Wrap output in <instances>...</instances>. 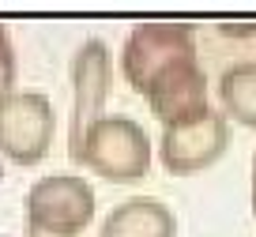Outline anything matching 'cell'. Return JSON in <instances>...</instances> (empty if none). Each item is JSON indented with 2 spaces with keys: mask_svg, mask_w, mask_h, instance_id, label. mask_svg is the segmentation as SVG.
I'll list each match as a JSON object with an SVG mask.
<instances>
[{
  "mask_svg": "<svg viewBox=\"0 0 256 237\" xmlns=\"http://www.w3.org/2000/svg\"><path fill=\"white\" fill-rule=\"evenodd\" d=\"M68 154L76 166L90 170L110 184H140L154 166L151 132L124 113H106L94 124H87V132Z\"/></svg>",
  "mask_w": 256,
  "mask_h": 237,
  "instance_id": "1",
  "label": "cell"
},
{
  "mask_svg": "<svg viewBox=\"0 0 256 237\" xmlns=\"http://www.w3.org/2000/svg\"><path fill=\"white\" fill-rule=\"evenodd\" d=\"M200 60L196 53V26L184 19H144L128 30L117 68L136 94H147L158 76L177 64Z\"/></svg>",
  "mask_w": 256,
  "mask_h": 237,
  "instance_id": "2",
  "label": "cell"
},
{
  "mask_svg": "<svg viewBox=\"0 0 256 237\" xmlns=\"http://www.w3.org/2000/svg\"><path fill=\"white\" fill-rule=\"evenodd\" d=\"M94 188L83 174H46L26 188L23 234L26 237H83L94 222Z\"/></svg>",
  "mask_w": 256,
  "mask_h": 237,
  "instance_id": "3",
  "label": "cell"
},
{
  "mask_svg": "<svg viewBox=\"0 0 256 237\" xmlns=\"http://www.w3.org/2000/svg\"><path fill=\"white\" fill-rule=\"evenodd\" d=\"M56 110L46 90H16L0 106V158L12 166H38L53 150Z\"/></svg>",
  "mask_w": 256,
  "mask_h": 237,
  "instance_id": "4",
  "label": "cell"
},
{
  "mask_svg": "<svg viewBox=\"0 0 256 237\" xmlns=\"http://www.w3.org/2000/svg\"><path fill=\"white\" fill-rule=\"evenodd\" d=\"M234 124L218 110H208L204 117L184 120V124H170L158 136V162L166 174L174 177H196L211 170L218 158L230 150Z\"/></svg>",
  "mask_w": 256,
  "mask_h": 237,
  "instance_id": "5",
  "label": "cell"
},
{
  "mask_svg": "<svg viewBox=\"0 0 256 237\" xmlns=\"http://www.w3.org/2000/svg\"><path fill=\"white\" fill-rule=\"evenodd\" d=\"M68 72H72V120H68V150H72L87 124L106 117V98L113 87V49L102 38H83Z\"/></svg>",
  "mask_w": 256,
  "mask_h": 237,
  "instance_id": "6",
  "label": "cell"
},
{
  "mask_svg": "<svg viewBox=\"0 0 256 237\" xmlns=\"http://www.w3.org/2000/svg\"><path fill=\"white\" fill-rule=\"evenodd\" d=\"M144 98H147V106H151V113L162 120V128L196 120L208 110H215V106H211V79H208V72H204L200 60L170 68L166 76H158L151 83V90H147Z\"/></svg>",
  "mask_w": 256,
  "mask_h": 237,
  "instance_id": "7",
  "label": "cell"
},
{
  "mask_svg": "<svg viewBox=\"0 0 256 237\" xmlns=\"http://www.w3.org/2000/svg\"><path fill=\"white\" fill-rule=\"evenodd\" d=\"M98 237H177V214L158 196H128L102 218Z\"/></svg>",
  "mask_w": 256,
  "mask_h": 237,
  "instance_id": "8",
  "label": "cell"
},
{
  "mask_svg": "<svg viewBox=\"0 0 256 237\" xmlns=\"http://www.w3.org/2000/svg\"><path fill=\"white\" fill-rule=\"evenodd\" d=\"M215 90H218V113L230 124L256 132V56L252 60H234L218 76Z\"/></svg>",
  "mask_w": 256,
  "mask_h": 237,
  "instance_id": "9",
  "label": "cell"
},
{
  "mask_svg": "<svg viewBox=\"0 0 256 237\" xmlns=\"http://www.w3.org/2000/svg\"><path fill=\"white\" fill-rule=\"evenodd\" d=\"M16 72H19L16 42H12L8 23H0V106H4L12 94H16Z\"/></svg>",
  "mask_w": 256,
  "mask_h": 237,
  "instance_id": "10",
  "label": "cell"
},
{
  "mask_svg": "<svg viewBox=\"0 0 256 237\" xmlns=\"http://www.w3.org/2000/svg\"><path fill=\"white\" fill-rule=\"evenodd\" d=\"M248 204H252V218H256V150H252V174H248Z\"/></svg>",
  "mask_w": 256,
  "mask_h": 237,
  "instance_id": "11",
  "label": "cell"
}]
</instances>
